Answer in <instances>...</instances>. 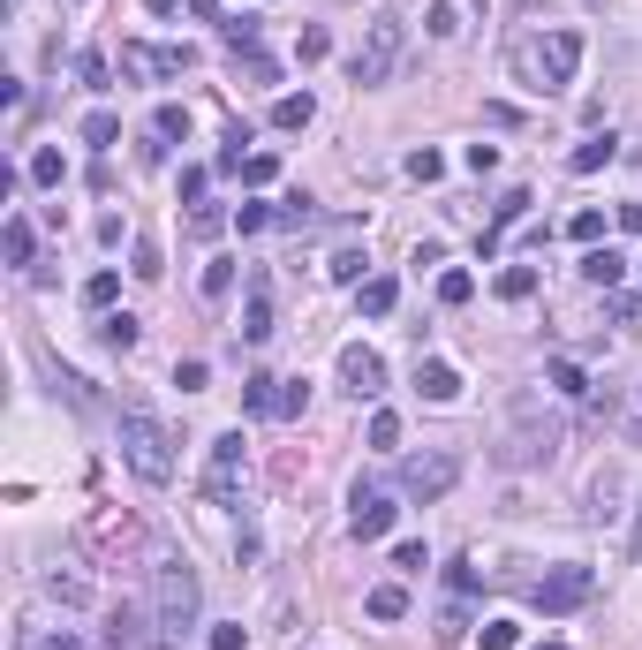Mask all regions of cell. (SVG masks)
I'll return each instance as SVG.
<instances>
[{
  "instance_id": "cell-1",
  "label": "cell",
  "mask_w": 642,
  "mask_h": 650,
  "mask_svg": "<svg viewBox=\"0 0 642 650\" xmlns=\"http://www.w3.org/2000/svg\"><path fill=\"white\" fill-rule=\"evenodd\" d=\"M197 605H204L197 567L189 560H152V628H159V643H182V635L197 628Z\"/></svg>"
},
{
  "instance_id": "cell-2",
  "label": "cell",
  "mask_w": 642,
  "mask_h": 650,
  "mask_svg": "<svg viewBox=\"0 0 642 650\" xmlns=\"http://www.w3.org/2000/svg\"><path fill=\"white\" fill-rule=\"evenodd\" d=\"M575 69H582V31H567V23L514 46V76H522L529 91H567V84H575Z\"/></svg>"
},
{
  "instance_id": "cell-3",
  "label": "cell",
  "mask_w": 642,
  "mask_h": 650,
  "mask_svg": "<svg viewBox=\"0 0 642 650\" xmlns=\"http://www.w3.org/2000/svg\"><path fill=\"white\" fill-rule=\"evenodd\" d=\"M401 53H408V23H401V8H378V16L363 23V46L348 53V76H355V91H378V84H393Z\"/></svg>"
},
{
  "instance_id": "cell-4",
  "label": "cell",
  "mask_w": 642,
  "mask_h": 650,
  "mask_svg": "<svg viewBox=\"0 0 642 650\" xmlns=\"http://www.w3.org/2000/svg\"><path fill=\"white\" fill-rule=\"evenodd\" d=\"M559 439H567V431H559V416L544 409L537 394H522V401H514V431L499 439V469H544V462L559 454Z\"/></svg>"
},
{
  "instance_id": "cell-5",
  "label": "cell",
  "mask_w": 642,
  "mask_h": 650,
  "mask_svg": "<svg viewBox=\"0 0 642 650\" xmlns=\"http://www.w3.org/2000/svg\"><path fill=\"white\" fill-rule=\"evenodd\" d=\"M121 454H129V469L144 484H174V431L159 424L144 401H129L121 409Z\"/></svg>"
},
{
  "instance_id": "cell-6",
  "label": "cell",
  "mask_w": 642,
  "mask_h": 650,
  "mask_svg": "<svg viewBox=\"0 0 642 650\" xmlns=\"http://www.w3.org/2000/svg\"><path fill=\"white\" fill-rule=\"evenodd\" d=\"M529 598H537V613H582L597 598V575L590 567H552V575L529 582Z\"/></svg>"
},
{
  "instance_id": "cell-7",
  "label": "cell",
  "mask_w": 642,
  "mask_h": 650,
  "mask_svg": "<svg viewBox=\"0 0 642 650\" xmlns=\"http://www.w3.org/2000/svg\"><path fill=\"white\" fill-rule=\"evenodd\" d=\"M121 69H129L136 84H167V76L197 69V46H144V38H129V46H121Z\"/></svg>"
},
{
  "instance_id": "cell-8",
  "label": "cell",
  "mask_w": 642,
  "mask_h": 650,
  "mask_svg": "<svg viewBox=\"0 0 642 650\" xmlns=\"http://www.w3.org/2000/svg\"><path fill=\"white\" fill-rule=\"evenodd\" d=\"M454 477H461L454 454H408V462H401V492H408V499H423V507L454 492Z\"/></svg>"
},
{
  "instance_id": "cell-9",
  "label": "cell",
  "mask_w": 642,
  "mask_h": 650,
  "mask_svg": "<svg viewBox=\"0 0 642 650\" xmlns=\"http://www.w3.org/2000/svg\"><path fill=\"white\" fill-rule=\"evenodd\" d=\"M393 514L401 507H393V492H378V484H355L348 492V530L363 537V545H378V537L393 530Z\"/></svg>"
},
{
  "instance_id": "cell-10",
  "label": "cell",
  "mask_w": 642,
  "mask_h": 650,
  "mask_svg": "<svg viewBox=\"0 0 642 650\" xmlns=\"http://www.w3.org/2000/svg\"><path fill=\"white\" fill-rule=\"evenodd\" d=\"M340 386H348L355 401H378V394H386V363H378V348H363V341L340 348Z\"/></svg>"
},
{
  "instance_id": "cell-11",
  "label": "cell",
  "mask_w": 642,
  "mask_h": 650,
  "mask_svg": "<svg viewBox=\"0 0 642 650\" xmlns=\"http://www.w3.org/2000/svg\"><path fill=\"white\" fill-rule=\"evenodd\" d=\"M235 477H242V431H220L212 462H204V499H235Z\"/></svg>"
},
{
  "instance_id": "cell-12",
  "label": "cell",
  "mask_w": 642,
  "mask_h": 650,
  "mask_svg": "<svg viewBox=\"0 0 642 650\" xmlns=\"http://www.w3.org/2000/svg\"><path fill=\"white\" fill-rule=\"evenodd\" d=\"M416 394L446 409V401L461 394V371H454V363H439V356H431V363H416Z\"/></svg>"
},
{
  "instance_id": "cell-13",
  "label": "cell",
  "mask_w": 642,
  "mask_h": 650,
  "mask_svg": "<svg viewBox=\"0 0 642 650\" xmlns=\"http://www.w3.org/2000/svg\"><path fill=\"white\" fill-rule=\"evenodd\" d=\"M280 386H288V378H272V371L242 378V409L250 416H280Z\"/></svg>"
},
{
  "instance_id": "cell-14",
  "label": "cell",
  "mask_w": 642,
  "mask_h": 650,
  "mask_svg": "<svg viewBox=\"0 0 642 650\" xmlns=\"http://www.w3.org/2000/svg\"><path fill=\"white\" fill-rule=\"evenodd\" d=\"M620 273H627V257L612 250V242L605 250H582V280H590V288H620Z\"/></svg>"
},
{
  "instance_id": "cell-15",
  "label": "cell",
  "mask_w": 642,
  "mask_h": 650,
  "mask_svg": "<svg viewBox=\"0 0 642 650\" xmlns=\"http://www.w3.org/2000/svg\"><path fill=\"white\" fill-rule=\"evenodd\" d=\"M242 341H272V295H265V280H250V303H242Z\"/></svg>"
},
{
  "instance_id": "cell-16",
  "label": "cell",
  "mask_w": 642,
  "mask_h": 650,
  "mask_svg": "<svg viewBox=\"0 0 642 650\" xmlns=\"http://www.w3.org/2000/svg\"><path fill=\"white\" fill-rule=\"evenodd\" d=\"M310 114H318L310 91H280V99H272V129H310Z\"/></svg>"
},
{
  "instance_id": "cell-17",
  "label": "cell",
  "mask_w": 642,
  "mask_h": 650,
  "mask_svg": "<svg viewBox=\"0 0 642 650\" xmlns=\"http://www.w3.org/2000/svg\"><path fill=\"white\" fill-rule=\"evenodd\" d=\"M522 212H529V189H507V197H499V212H491V227H484V257L499 250V235H507Z\"/></svg>"
},
{
  "instance_id": "cell-18",
  "label": "cell",
  "mask_w": 642,
  "mask_h": 650,
  "mask_svg": "<svg viewBox=\"0 0 642 650\" xmlns=\"http://www.w3.org/2000/svg\"><path fill=\"white\" fill-rule=\"evenodd\" d=\"M355 303H363V318H386L393 303H401V280L393 273H378V280H363V288H355Z\"/></svg>"
},
{
  "instance_id": "cell-19",
  "label": "cell",
  "mask_w": 642,
  "mask_h": 650,
  "mask_svg": "<svg viewBox=\"0 0 642 650\" xmlns=\"http://www.w3.org/2000/svg\"><path fill=\"white\" fill-rule=\"evenodd\" d=\"M0 257L8 265H31V220L23 212H8V227H0Z\"/></svg>"
},
{
  "instance_id": "cell-20",
  "label": "cell",
  "mask_w": 642,
  "mask_h": 650,
  "mask_svg": "<svg viewBox=\"0 0 642 650\" xmlns=\"http://www.w3.org/2000/svg\"><path fill=\"white\" fill-rule=\"evenodd\" d=\"M99 341H106V348H114V356H129V348H136V341H144V325H136V318H129V310H121V318H99Z\"/></svg>"
},
{
  "instance_id": "cell-21",
  "label": "cell",
  "mask_w": 642,
  "mask_h": 650,
  "mask_svg": "<svg viewBox=\"0 0 642 650\" xmlns=\"http://www.w3.org/2000/svg\"><path fill=\"white\" fill-rule=\"evenodd\" d=\"M363 613H371V620H401L408 613V590H401V582H378L371 598H363Z\"/></svg>"
},
{
  "instance_id": "cell-22",
  "label": "cell",
  "mask_w": 642,
  "mask_h": 650,
  "mask_svg": "<svg viewBox=\"0 0 642 650\" xmlns=\"http://www.w3.org/2000/svg\"><path fill=\"white\" fill-rule=\"evenodd\" d=\"M537 295V265H507L499 273V303H529Z\"/></svg>"
},
{
  "instance_id": "cell-23",
  "label": "cell",
  "mask_w": 642,
  "mask_h": 650,
  "mask_svg": "<svg viewBox=\"0 0 642 650\" xmlns=\"http://www.w3.org/2000/svg\"><path fill=\"white\" fill-rule=\"evenodd\" d=\"M612 152H620L612 137H590V144H575V159H567V167H575V174H597V167H612Z\"/></svg>"
},
{
  "instance_id": "cell-24",
  "label": "cell",
  "mask_w": 642,
  "mask_h": 650,
  "mask_svg": "<svg viewBox=\"0 0 642 650\" xmlns=\"http://www.w3.org/2000/svg\"><path fill=\"white\" fill-rule=\"evenodd\" d=\"M23 174H31L38 189H61V174H68V167H61V152H53V144H38V152H31V167H23Z\"/></svg>"
},
{
  "instance_id": "cell-25",
  "label": "cell",
  "mask_w": 642,
  "mask_h": 650,
  "mask_svg": "<svg viewBox=\"0 0 642 650\" xmlns=\"http://www.w3.org/2000/svg\"><path fill=\"white\" fill-rule=\"evenodd\" d=\"M469 295H476V273H461V265H446V273H439V303H446V310H461Z\"/></svg>"
},
{
  "instance_id": "cell-26",
  "label": "cell",
  "mask_w": 642,
  "mask_h": 650,
  "mask_svg": "<svg viewBox=\"0 0 642 650\" xmlns=\"http://www.w3.org/2000/svg\"><path fill=\"white\" fill-rule=\"evenodd\" d=\"M325 53H333V31H325V23H303V38H295V61H325Z\"/></svg>"
},
{
  "instance_id": "cell-27",
  "label": "cell",
  "mask_w": 642,
  "mask_h": 650,
  "mask_svg": "<svg viewBox=\"0 0 642 650\" xmlns=\"http://www.w3.org/2000/svg\"><path fill=\"white\" fill-rule=\"evenodd\" d=\"M114 137H121V114H106V106H99V114H84V144H91V152H106Z\"/></svg>"
},
{
  "instance_id": "cell-28",
  "label": "cell",
  "mask_w": 642,
  "mask_h": 650,
  "mask_svg": "<svg viewBox=\"0 0 642 650\" xmlns=\"http://www.w3.org/2000/svg\"><path fill=\"white\" fill-rule=\"evenodd\" d=\"M552 394H567V401H582V394H590V378H582V363H567V356L552 363Z\"/></svg>"
},
{
  "instance_id": "cell-29",
  "label": "cell",
  "mask_w": 642,
  "mask_h": 650,
  "mask_svg": "<svg viewBox=\"0 0 642 650\" xmlns=\"http://www.w3.org/2000/svg\"><path fill=\"white\" fill-rule=\"evenodd\" d=\"M152 137H159V144L189 137V106H159V114H152Z\"/></svg>"
},
{
  "instance_id": "cell-30",
  "label": "cell",
  "mask_w": 642,
  "mask_h": 650,
  "mask_svg": "<svg viewBox=\"0 0 642 650\" xmlns=\"http://www.w3.org/2000/svg\"><path fill=\"white\" fill-rule=\"evenodd\" d=\"M227 288H235V265L212 257V265H204V303H227Z\"/></svg>"
},
{
  "instance_id": "cell-31",
  "label": "cell",
  "mask_w": 642,
  "mask_h": 650,
  "mask_svg": "<svg viewBox=\"0 0 642 650\" xmlns=\"http://www.w3.org/2000/svg\"><path fill=\"white\" fill-rule=\"evenodd\" d=\"M46 590H53L61 605H84V598H91V582H84V575H61V567L46 575Z\"/></svg>"
},
{
  "instance_id": "cell-32",
  "label": "cell",
  "mask_w": 642,
  "mask_h": 650,
  "mask_svg": "<svg viewBox=\"0 0 642 650\" xmlns=\"http://www.w3.org/2000/svg\"><path fill=\"white\" fill-rule=\"evenodd\" d=\"M242 182H250V189L280 182V159H272V152H250V159H242Z\"/></svg>"
},
{
  "instance_id": "cell-33",
  "label": "cell",
  "mask_w": 642,
  "mask_h": 650,
  "mask_svg": "<svg viewBox=\"0 0 642 650\" xmlns=\"http://www.w3.org/2000/svg\"><path fill=\"white\" fill-rule=\"evenodd\" d=\"M371 446H378V454H393V446H401V416H393V409L371 416Z\"/></svg>"
},
{
  "instance_id": "cell-34",
  "label": "cell",
  "mask_w": 642,
  "mask_h": 650,
  "mask_svg": "<svg viewBox=\"0 0 642 650\" xmlns=\"http://www.w3.org/2000/svg\"><path fill=\"white\" fill-rule=\"evenodd\" d=\"M129 273H136V280H159V273H167V265H159V242H136V250H129Z\"/></svg>"
},
{
  "instance_id": "cell-35",
  "label": "cell",
  "mask_w": 642,
  "mask_h": 650,
  "mask_svg": "<svg viewBox=\"0 0 642 650\" xmlns=\"http://www.w3.org/2000/svg\"><path fill=\"white\" fill-rule=\"evenodd\" d=\"M363 265H371L363 250H340L333 265H325V273H333V280H348V288H363Z\"/></svg>"
},
{
  "instance_id": "cell-36",
  "label": "cell",
  "mask_w": 642,
  "mask_h": 650,
  "mask_svg": "<svg viewBox=\"0 0 642 650\" xmlns=\"http://www.w3.org/2000/svg\"><path fill=\"white\" fill-rule=\"evenodd\" d=\"M423 31H431V38H454V31H461V8H454V0H439V8L423 16Z\"/></svg>"
},
{
  "instance_id": "cell-37",
  "label": "cell",
  "mask_w": 642,
  "mask_h": 650,
  "mask_svg": "<svg viewBox=\"0 0 642 650\" xmlns=\"http://www.w3.org/2000/svg\"><path fill=\"white\" fill-rule=\"evenodd\" d=\"M220 227H227V212H220V205H197V212H189V235H197V242H212Z\"/></svg>"
},
{
  "instance_id": "cell-38",
  "label": "cell",
  "mask_w": 642,
  "mask_h": 650,
  "mask_svg": "<svg viewBox=\"0 0 642 650\" xmlns=\"http://www.w3.org/2000/svg\"><path fill=\"white\" fill-rule=\"evenodd\" d=\"M476 635H484V650H514V643H522V628H514V620H484Z\"/></svg>"
},
{
  "instance_id": "cell-39",
  "label": "cell",
  "mask_w": 642,
  "mask_h": 650,
  "mask_svg": "<svg viewBox=\"0 0 642 650\" xmlns=\"http://www.w3.org/2000/svg\"><path fill=\"white\" fill-rule=\"evenodd\" d=\"M439 635H446V643H461V635H469V598H454V605L439 613Z\"/></svg>"
},
{
  "instance_id": "cell-40",
  "label": "cell",
  "mask_w": 642,
  "mask_h": 650,
  "mask_svg": "<svg viewBox=\"0 0 642 650\" xmlns=\"http://www.w3.org/2000/svg\"><path fill=\"white\" fill-rule=\"evenodd\" d=\"M114 295H121V280H114V273H91V280H84V303H91V310H106Z\"/></svg>"
},
{
  "instance_id": "cell-41",
  "label": "cell",
  "mask_w": 642,
  "mask_h": 650,
  "mask_svg": "<svg viewBox=\"0 0 642 650\" xmlns=\"http://www.w3.org/2000/svg\"><path fill=\"white\" fill-rule=\"evenodd\" d=\"M235 69L250 76V84H272V76H280V61H265V53H235Z\"/></svg>"
},
{
  "instance_id": "cell-42",
  "label": "cell",
  "mask_w": 642,
  "mask_h": 650,
  "mask_svg": "<svg viewBox=\"0 0 642 650\" xmlns=\"http://www.w3.org/2000/svg\"><path fill=\"white\" fill-rule=\"evenodd\" d=\"M408 174H416V182H439V174H446V159L431 152V144H423V152H408Z\"/></svg>"
},
{
  "instance_id": "cell-43",
  "label": "cell",
  "mask_w": 642,
  "mask_h": 650,
  "mask_svg": "<svg viewBox=\"0 0 642 650\" xmlns=\"http://www.w3.org/2000/svg\"><path fill=\"white\" fill-rule=\"evenodd\" d=\"M303 409H310V386H303V378H288V386H280V424L303 416Z\"/></svg>"
},
{
  "instance_id": "cell-44",
  "label": "cell",
  "mask_w": 642,
  "mask_h": 650,
  "mask_svg": "<svg viewBox=\"0 0 642 650\" xmlns=\"http://www.w3.org/2000/svg\"><path fill=\"white\" fill-rule=\"evenodd\" d=\"M567 235H575L582 250H597V235H605V212H575V227H567Z\"/></svg>"
},
{
  "instance_id": "cell-45",
  "label": "cell",
  "mask_w": 642,
  "mask_h": 650,
  "mask_svg": "<svg viewBox=\"0 0 642 650\" xmlns=\"http://www.w3.org/2000/svg\"><path fill=\"white\" fill-rule=\"evenodd\" d=\"M272 220H280V227H310V220H318V205H310V197H288Z\"/></svg>"
},
{
  "instance_id": "cell-46",
  "label": "cell",
  "mask_w": 642,
  "mask_h": 650,
  "mask_svg": "<svg viewBox=\"0 0 642 650\" xmlns=\"http://www.w3.org/2000/svg\"><path fill=\"white\" fill-rule=\"evenodd\" d=\"M393 567H401V575H423V567H431V552L408 537V545H393Z\"/></svg>"
},
{
  "instance_id": "cell-47",
  "label": "cell",
  "mask_w": 642,
  "mask_h": 650,
  "mask_svg": "<svg viewBox=\"0 0 642 650\" xmlns=\"http://www.w3.org/2000/svg\"><path fill=\"white\" fill-rule=\"evenodd\" d=\"M204 189H212V167H182V205H204Z\"/></svg>"
},
{
  "instance_id": "cell-48",
  "label": "cell",
  "mask_w": 642,
  "mask_h": 650,
  "mask_svg": "<svg viewBox=\"0 0 642 650\" xmlns=\"http://www.w3.org/2000/svg\"><path fill=\"white\" fill-rule=\"evenodd\" d=\"M227 46H235V53H257V16H235V23H227Z\"/></svg>"
},
{
  "instance_id": "cell-49",
  "label": "cell",
  "mask_w": 642,
  "mask_h": 650,
  "mask_svg": "<svg viewBox=\"0 0 642 650\" xmlns=\"http://www.w3.org/2000/svg\"><path fill=\"white\" fill-rule=\"evenodd\" d=\"M106 643H114V650H129V643H136V613H129V605L114 613V628H106Z\"/></svg>"
},
{
  "instance_id": "cell-50",
  "label": "cell",
  "mask_w": 642,
  "mask_h": 650,
  "mask_svg": "<svg viewBox=\"0 0 642 650\" xmlns=\"http://www.w3.org/2000/svg\"><path fill=\"white\" fill-rule=\"evenodd\" d=\"M235 227H242V235H257V227H272V205H235Z\"/></svg>"
},
{
  "instance_id": "cell-51",
  "label": "cell",
  "mask_w": 642,
  "mask_h": 650,
  "mask_svg": "<svg viewBox=\"0 0 642 650\" xmlns=\"http://www.w3.org/2000/svg\"><path fill=\"white\" fill-rule=\"evenodd\" d=\"M204 378H212V371H204V363H197V356H189V363H174V386H182V394H197Z\"/></svg>"
},
{
  "instance_id": "cell-52",
  "label": "cell",
  "mask_w": 642,
  "mask_h": 650,
  "mask_svg": "<svg viewBox=\"0 0 642 650\" xmlns=\"http://www.w3.org/2000/svg\"><path fill=\"white\" fill-rule=\"evenodd\" d=\"M76 76H84L91 91H106V53H84V61H76Z\"/></svg>"
},
{
  "instance_id": "cell-53",
  "label": "cell",
  "mask_w": 642,
  "mask_h": 650,
  "mask_svg": "<svg viewBox=\"0 0 642 650\" xmlns=\"http://www.w3.org/2000/svg\"><path fill=\"white\" fill-rule=\"evenodd\" d=\"M612 318H620L627 333H642V295H620V303H612Z\"/></svg>"
},
{
  "instance_id": "cell-54",
  "label": "cell",
  "mask_w": 642,
  "mask_h": 650,
  "mask_svg": "<svg viewBox=\"0 0 642 650\" xmlns=\"http://www.w3.org/2000/svg\"><path fill=\"white\" fill-rule=\"evenodd\" d=\"M250 635H242V620H227V628H212V650H242Z\"/></svg>"
},
{
  "instance_id": "cell-55",
  "label": "cell",
  "mask_w": 642,
  "mask_h": 650,
  "mask_svg": "<svg viewBox=\"0 0 642 650\" xmlns=\"http://www.w3.org/2000/svg\"><path fill=\"white\" fill-rule=\"evenodd\" d=\"M620 227H627V235H642V205H620Z\"/></svg>"
},
{
  "instance_id": "cell-56",
  "label": "cell",
  "mask_w": 642,
  "mask_h": 650,
  "mask_svg": "<svg viewBox=\"0 0 642 650\" xmlns=\"http://www.w3.org/2000/svg\"><path fill=\"white\" fill-rule=\"evenodd\" d=\"M38 650H84V643H76V635H46Z\"/></svg>"
},
{
  "instance_id": "cell-57",
  "label": "cell",
  "mask_w": 642,
  "mask_h": 650,
  "mask_svg": "<svg viewBox=\"0 0 642 650\" xmlns=\"http://www.w3.org/2000/svg\"><path fill=\"white\" fill-rule=\"evenodd\" d=\"M189 16H220V0H189Z\"/></svg>"
},
{
  "instance_id": "cell-58",
  "label": "cell",
  "mask_w": 642,
  "mask_h": 650,
  "mask_svg": "<svg viewBox=\"0 0 642 650\" xmlns=\"http://www.w3.org/2000/svg\"><path fill=\"white\" fill-rule=\"evenodd\" d=\"M627 545H635V552H642V514H635V537H627Z\"/></svg>"
},
{
  "instance_id": "cell-59",
  "label": "cell",
  "mask_w": 642,
  "mask_h": 650,
  "mask_svg": "<svg viewBox=\"0 0 642 650\" xmlns=\"http://www.w3.org/2000/svg\"><path fill=\"white\" fill-rule=\"evenodd\" d=\"M537 650H567V643H537Z\"/></svg>"
}]
</instances>
